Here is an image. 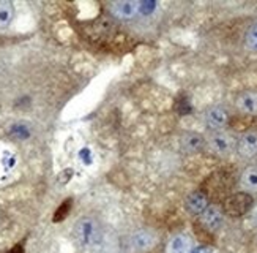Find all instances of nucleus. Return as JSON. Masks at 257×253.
<instances>
[{
    "mask_svg": "<svg viewBox=\"0 0 257 253\" xmlns=\"http://www.w3.org/2000/svg\"><path fill=\"white\" fill-rule=\"evenodd\" d=\"M73 236L77 245L85 250H101L106 244L104 228L101 222L92 215H84L76 220L73 226Z\"/></svg>",
    "mask_w": 257,
    "mask_h": 253,
    "instance_id": "obj_1",
    "label": "nucleus"
},
{
    "mask_svg": "<svg viewBox=\"0 0 257 253\" xmlns=\"http://www.w3.org/2000/svg\"><path fill=\"white\" fill-rule=\"evenodd\" d=\"M222 207H224V212L229 217H243L248 215L249 211L254 207V200L249 193L238 192L229 195L224 200V203H222Z\"/></svg>",
    "mask_w": 257,
    "mask_h": 253,
    "instance_id": "obj_2",
    "label": "nucleus"
},
{
    "mask_svg": "<svg viewBox=\"0 0 257 253\" xmlns=\"http://www.w3.org/2000/svg\"><path fill=\"white\" fill-rule=\"evenodd\" d=\"M107 8L110 15L117 19L130 21L144 13V2H139V0H115V2H110Z\"/></svg>",
    "mask_w": 257,
    "mask_h": 253,
    "instance_id": "obj_3",
    "label": "nucleus"
},
{
    "mask_svg": "<svg viewBox=\"0 0 257 253\" xmlns=\"http://www.w3.org/2000/svg\"><path fill=\"white\" fill-rule=\"evenodd\" d=\"M207 142L211 152H215L219 157H227L233 152V149H235V139H233V136L221 130L211 133Z\"/></svg>",
    "mask_w": 257,
    "mask_h": 253,
    "instance_id": "obj_4",
    "label": "nucleus"
},
{
    "mask_svg": "<svg viewBox=\"0 0 257 253\" xmlns=\"http://www.w3.org/2000/svg\"><path fill=\"white\" fill-rule=\"evenodd\" d=\"M156 244H158V234L147 228L138 229L136 233H133V236L130 239V245H131L133 251H136V253L150 251Z\"/></svg>",
    "mask_w": 257,
    "mask_h": 253,
    "instance_id": "obj_5",
    "label": "nucleus"
},
{
    "mask_svg": "<svg viewBox=\"0 0 257 253\" xmlns=\"http://www.w3.org/2000/svg\"><path fill=\"white\" fill-rule=\"evenodd\" d=\"M200 223L204 225V228L207 231L215 233V231H218L222 226V223H224L222 211L218 206H208L205 211L200 214Z\"/></svg>",
    "mask_w": 257,
    "mask_h": 253,
    "instance_id": "obj_6",
    "label": "nucleus"
},
{
    "mask_svg": "<svg viewBox=\"0 0 257 253\" xmlns=\"http://www.w3.org/2000/svg\"><path fill=\"white\" fill-rule=\"evenodd\" d=\"M207 144V139L200 135V133H194V131H189V133L182 135L180 138V146L182 150L186 153H197L202 152L204 147Z\"/></svg>",
    "mask_w": 257,
    "mask_h": 253,
    "instance_id": "obj_7",
    "label": "nucleus"
},
{
    "mask_svg": "<svg viewBox=\"0 0 257 253\" xmlns=\"http://www.w3.org/2000/svg\"><path fill=\"white\" fill-rule=\"evenodd\" d=\"M185 207L189 214L200 215L208 207V196L200 190L193 192L191 195H188V198L185 200Z\"/></svg>",
    "mask_w": 257,
    "mask_h": 253,
    "instance_id": "obj_8",
    "label": "nucleus"
},
{
    "mask_svg": "<svg viewBox=\"0 0 257 253\" xmlns=\"http://www.w3.org/2000/svg\"><path fill=\"white\" fill-rule=\"evenodd\" d=\"M205 120H207V125L213 130H221L224 128L229 124V114L224 108L221 106H215V108H210L207 114H205Z\"/></svg>",
    "mask_w": 257,
    "mask_h": 253,
    "instance_id": "obj_9",
    "label": "nucleus"
},
{
    "mask_svg": "<svg viewBox=\"0 0 257 253\" xmlns=\"http://www.w3.org/2000/svg\"><path fill=\"white\" fill-rule=\"evenodd\" d=\"M193 239L186 234H175L166 245V253H191Z\"/></svg>",
    "mask_w": 257,
    "mask_h": 253,
    "instance_id": "obj_10",
    "label": "nucleus"
},
{
    "mask_svg": "<svg viewBox=\"0 0 257 253\" xmlns=\"http://www.w3.org/2000/svg\"><path fill=\"white\" fill-rule=\"evenodd\" d=\"M237 108L243 113V116H254L257 114V92L246 91L237 97Z\"/></svg>",
    "mask_w": 257,
    "mask_h": 253,
    "instance_id": "obj_11",
    "label": "nucleus"
},
{
    "mask_svg": "<svg viewBox=\"0 0 257 253\" xmlns=\"http://www.w3.org/2000/svg\"><path fill=\"white\" fill-rule=\"evenodd\" d=\"M237 150L243 158H252L254 155H257V133H254V131L244 133L238 141Z\"/></svg>",
    "mask_w": 257,
    "mask_h": 253,
    "instance_id": "obj_12",
    "label": "nucleus"
},
{
    "mask_svg": "<svg viewBox=\"0 0 257 253\" xmlns=\"http://www.w3.org/2000/svg\"><path fill=\"white\" fill-rule=\"evenodd\" d=\"M240 184L246 193H257V168L249 166L244 170L240 176Z\"/></svg>",
    "mask_w": 257,
    "mask_h": 253,
    "instance_id": "obj_13",
    "label": "nucleus"
},
{
    "mask_svg": "<svg viewBox=\"0 0 257 253\" xmlns=\"http://www.w3.org/2000/svg\"><path fill=\"white\" fill-rule=\"evenodd\" d=\"M15 18V7L8 0H0V30L7 29Z\"/></svg>",
    "mask_w": 257,
    "mask_h": 253,
    "instance_id": "obj_14",
    "label": "nucleus"
},
{
    "mask_svg": "<svg viewBox=\"0 0 257 253\" xmlns=\"http://www.w3.org/2000/svg\"><path fill=\"white\" fill-rule=\"evenodd\" d=\"M246 46L251 51L257 52V23L248 30V34H246Z\"/></svg>",
    "mask_w": 257,
    "mask_h": 253,
    "instance_id": "obj_15",
    "label": "nucleus"
},
{
    "mask_svg": "<svg viewBox=\"0 0 257 253\" xmlns=\"http://www.w3.org/2000/svg\"><path fill=\"white\" fill-rule=\"evenodd\" d=\"M70 206H71V201H70V200L63 203V206L59 209L57 212H55V217H54L55 222H59V220H62V218L66 217V214H68V211H70Z\"/></svg>",
    "mask_w": 257,
    "mask_h": 253,
    "instance_id": "obj_16",
    "label": "nucleus"
},
{
    "mask_svg": "<svg viewBox=\"0 0 257 253\" xmlns=\"http://www.w3.org/2000/svg\"><path fill=\"white\" fill-rule=\"evenodd\" d=\"M248 215H249V222H251L254 226H257V206L251 209Z\"/></svg>",
    "mask_w": 257,
    "mask_h": 253,
    "instance_id": "obj_17",
    "label": "nucleus"
},
{
    "mask_svg": "<svg viewBox=\"0 0 257 253\" xmlns=\"http://www.w3.org/2000/svg\"><path fill=\"white\" fill-rule=\"evenodd\" d=\"M191 253H213V248H210V247H199V248H193Z\"/></svg>",
    "mask_w": 257,
    "mask_h": 253,
    "instance_id": "obj_18",
    "label": "nucleus"
},
{
    "mask_svg": "<svg viewBox=\"0 0 257 253\" xmlns=\"http://www.w3.org/2000/svg\"><path fill=\"white\" fill-rule=\"evenodd\" d=\"M10 253H19V248H13Z\"/></svg>",
    "mask_w": 257,
    "mask_h": 253,
    "instance_id": "obj_19",
    "label": "nucleus"
}]
</instances>
